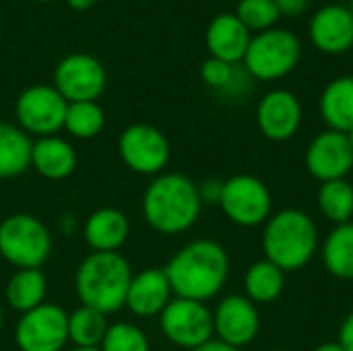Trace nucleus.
<instances>
[{"mask_svg": "<svg viewBox=\"0 0 353 351\" xmlns=\"http://www.w3.org/2000/svg\"><path fill=\"white\" fill-rule=\"evenodd\" d=\"M33 139L17 124L0 122V180L17 178L31 170Z\"/></svg>", "mask_w": 353, "mask_h": 351, "instance_id": "obj_23", "label": "nucleus"}, {"mask_svg": "<svg viewBox=\"0 0 353 351\" xmlns=\"http://www.w3.org/2000/svg\"><path fill=\"white\" fill-rule=\"evenodd\" d=\"M105 83V68L91 54H68L54 70V87L68 103L97 101Z\"/></svg>", "mask_w": 353, "mask_h": 351, "instance_id": "obj_12", "label": "nucleus"}, {"mask_svg": "<svg viewBox=\"0 0 353 351\" xmlns=\"http://www.w3.org/2000/svg\"><path fill=\"white\" fill-rule=\"evenodd\" d=\"M302 43L288 29H267L254 33L244 54V68L256 81H277L288 77L300 62Z\"/></svg>", "mask_w": 353, "mask_h": 351, "instance_id": "obj_6", "label": "nucleus"}, {"mask_svg": "<svg viewBox=\"0 0 353 351\" xmlns=\"http://www.w3.org/2000/svg\"><path fill=\"white\" fill-rule=\"evenodd\" d=\"M101 351H151L149 337L132 323L120 321L108 327V333L99 345Z\"/></svg>", "mask_w": 353, "mask_h": 351, "instance_id": "obj_30", "label": "nucleus"}, {"mask_svg": "<svg viewBox=\"0 0 353 351\" xmlns=\"http://www.w3.org/2000/svg\"><path fill=\"white\" fill-rule=\"evenodd\" d=\"M223 215L240 228H256L273 215V197L269 186L250 174H236L223 180L219 199Z\"/></svg>", "mask_w": 353, "mask_h": 351, "instance_id": "obj_7", "label": "nucleus"}, {"mask_svg": "<svg viewBox=\"0 0 353 351\" xmlns=\"http://www.w3.org/2000/svg\"><path fill=\"white\" fill-rule=\"evenodd\" d=\"M323 263L337 279H353V221L335 225L323 242Z\"/></svg>", "mask_w": 353, "mask_h": 351, "instance_id": "obj_25", "label": "nucleus"}, {"mask_svg": "<svg viewBox=\"0 0 353 351\" xmlns=\"http://www.w3.org/2000/svg\"><path fill=\"white\" fill-rule=\"evenodd\" d=\"M285 288V271H281L271 261L263 259L252 263L244 275V296L252 304H271L275 302Z\"/></svg>", "mask_w": 353, "mask_h": 351, "instance_id": "obj_24", "label": "nucleus"}, {"mask_svg": "<svg viewBox=\"0 0 353 351\" xmlns=\"http://www.w3.org/2000/svg\"><path fill=\"white\" fill-rule=\"evenodd\" d=\"M33 2H48V0H33Z\"/></svg>", "mask_w": 353, "mask_h": 351, "instance_id": "obj_42", "label": "nucleus"}, {"mask_svg": "<svg viewBox=\"0 0 353 351\" xmlns=\"http://www.w3.org/2000/svg\"><path fill=\"white\" fill-rule=\"evenodd\" d=\"M347 134V141H350V145H352V149H353V128L350 130V132H345Z\"/></svg>", "mask_w": 353, "mask_h": 351, "instance_id": "obj_40", "label": "nucleus"}, {"mask_svg": "<svg viewBox=\"0 0 353 351\" xmlns=\"http://www.w3.org/2000/svg\"><path fill=\"white\" fill-rule=\"evenodd\" d=\"M244 70V68H242ZM236 64H228L217 58H209L201 64V79L207 87L217 91H236L238 77L242 74Z\"/></svg>", "mask_w": 353, "mask_h": 351, "instance_id": "obj_31", "label": "nucleus"}, {"mask_svg": "<svg viewBox=\"0 0 353 351\" xmlns=\"http://www.w3.org/2000/svg\"><path fill=\"white\" fill-rule=\"evenodd\" d=\"M174 298L205 302L221 294L230 275L228 250L215 240H192L163 267Z\"/></svg>", "mask_w": 353, "mask_h": 351, "instance_id": "obj_1", "label": "nucleus"}, {"mask_svg": "<svg viewBox=\"0 0 353 351\" xmlns=\"http://www.w3.org/2000/svg\"><path fill=\"white\" fill-rule=\"evenodd\" d=\"M316 201L321 213L335 225L350 223L353 219V186L347 178L323 182Z\"/></svg>", "mask_w": 353, "mask_h": 351, "instance_id": "obj_27", "label": "nucleus"}, {"mask_svg": "<svg viewBox=\"0 0 353 351\" xmlns=\"http://www.w3.org/2000/svg\"><path fill=\"white\" fill-rule=\"evenodd\" d=\"M130 236L126 213L116 207L95 209L83 225V238L91 252H118Z\"/></svg>", "mask_w": 353, "mask_h": 351, "instance_id": "obj_19", "label": "nucleus"}, {"mask_svg": "<svg viewBox=\"0 0 353 351\" xmlns=\"http://www.w3.org/2000/svg\"><path fill=\"white\" fill-rule=\"evenodd\" d=\"M306 170L321 184L331 180H343L353 170V149L345 132L323 130L306 149Z\"/></svg>", "mask_w": 353, "mask_h": 351, "instance_id": "obj_14", "label": "nucleus"}, {"mask_svg": "<svg viewBox=\"0 0 353 351\" xmlns=\"http://www.w3.org/2000/svg\"><path fill=\"white\" fill-rule=\"evenodd\" d=\"M97 0H66V4L72 8V10H89Z\"/></svg>", "mask_w": 353, "mask_h": 351, "instance_id": "obj_36", "label": "nucleus"}, {"mask_svg": "<svg viewBox=\"0 0 353 351\" xmlns=\"http://www.w3.org/2000/svg\"><path fill=\"white\" fill-rule=\"evenodd\" d=\"M310 41L323 54H343L353 48V14L347 6L327 4L310 19Z\"/></svg>", "mask_w": 353, "mask_h": 351, "instance_id": "obj_16", "label": "nucleus"}, {"mask_svg": "<svg viewBox=\"0 0 353 351\" xmlns=\"http://www.w3.org/2000/svg\"><path fill=\"white\" fill-rule=\"evenodd\" d=\"M234 14L250 33L273 29L281 17L273 0H240Z\"/></svg>", "mask_w": 353, "mask_h": 351, "instance_id": "obj_29", "label": "nucleus"}, {"mask_svg": "<svg viewBox=\"0 0 353 351\" xmlns=\"http://www.w3.org/2000/svg\"><path fill=\"white\" fill-rule=\"evenodd\" d=\"M347 8L352 10V14H353V0H350V4H347Z\"/></svg>", "mask_w": 353, "mask_h": 351, "instance_id": "obj_41", "label": "nucleus"}, {"mask_svg": "<svg viewBox=\"0 0 353 351\" xmlns=\"http://www.w3.org/2000/svg\"><path fill=\"white\" fill-rule=\"evenodd\" d=\"M52 244L48 225L31 213H12L0 221V257L14 269H41Z\"/></svg>", "mask_w": 353, "mask_h": 351, "instance_id": "obj_5", "label": "nucleus"}, {"mask_svg": "<svg viewBox=\"0 0 353 351\" xmlns=\"http://www.w3.org/2000/svg\"><path fill=\"white\" fill-rule=\"evenodd\" d=\"M68 351H101L99 348H72V350Z\"/></svg>", "mask_w": 353, "mask_h": 351, "instance_id": "obj_38", "label": "nucleus"}, {"mask_svg": "<svg viewBox=\"0 0 353 351\" xmlns=\"http://www.w3.org/2000/svg\"><path fill=\"white\" fill-rule=\"evenodd\" d=\"M108 317L95 308L79 306L68 314V341L74 348H99L108 333Z\"/></svg>", "mask_w": 353, "mask_h": 351, "instance_id": "obj_26", "label": "nucleus"}, {"mask_svg": "<svg viewBox=\"0 0 353 351\" xmlns=\"http://www.w3.org/2000/svg\"><path fill=\"white\" fill-rule=\"evenodd\" d=\"M143 217L161 236H180L201 217L203 203L196 182L178 172L155 176L143 192Z\"/></svg>", "mask_w": 353, "mask_h": 351, "instance_id": "obj_2", "label": "nucleus"}, {"mask_svg": "<svg viewBox=\"0 0 353 351\" xmlns=\"http://www.w3.org/2000/svg\"><path fill=\"white\" fill-rule=\"evenodd\" d=\"M14 343L19 351H64L68 341V312L46 302L21 314L14 327Z\"/></svg>", "mask_w": 353, "mask_h": 351, "instance_id": "obj_11", "label": "nucleus"}, {"mask_svg": "<svg viewBox=\"0 0 353 351\" xmlns=\"http://www.w3.org/2000/svg\"><path fill=\"white\" fill-rule=\"evenodd\" d=\"M275 351H283V350H275Z\"/></svg>", "mask_w": 353, "mask_h": 351, "instance_id": "obj_43", "label": "nucleus"}, {"mask_svg": "<svg viewBox=\"0 0 353 351\" xmlns=\"http://www.w3.org/2000/svg\"><path fill=\"white\" fill-rule=\"evenodd\" d=\"M174 300L170 279L163 269H145L132 275L126 308L139 319L159 317L165 306Z\"/></svg>", "mask_w": 353, "mask_h": 351, "instance_id": "obj_17", "label": "nucleus"}, {"mask_svg": "<svg viewBox=\"0 0 353 351\" xmlns=\"http://www.w3.org/2000/svg\"><path fill=\"white\" fill-rule=\"evenodd\" d=\"M256 124L269 141H290L302 124L300 99L288 89H273L265 93L256 106Z\"/></svg>", "mask_w": 353, "mask_h": 351, "instance_id": "obj_15", "label": "nucleus"}, {"mask_svg": "<svg viewBox=\"0 0 353 351\" xmlns=\"http://www.w3.org/2000/svg\"><path fill=\"white\" fill-rule=\"evenodd\" d=\"M321 116L331 130L350 132L353 128V77L333 79L321 93Z\"/></svg>", "mask_w": 353, "mask_h": 351, "instance_id": "obj_21", "label": "nucleus"}, {"mask_svg": "<svg viewBox=\"0 0 353 351\" xmlns=\"http://www.w3.org/2000/svg\"><path fill=\"white\" fill-rule=\"evenodd\" d=\"M130 263L120 252H89L77 267L74 292L81 306L114 314L126 306L132 281Z\"/></svg>", "mask_w": 353, "mask_h": 351, "instance_id": "obj_3", "label": "nucleus"}, {"mask_svg": "<svg viewBox=\"0 0 353 351\" xmlns=\"http://www.w3.org/2000/svg\"><path fill=\"white\" fill-rule=\"evenodd\" d=\"M159 327L170 343L188 351L215 337L213 312L205 302L196 300L174 298L159 314Z\"/></svg>", "mask_w": 353, "mask_h": 351, "instance_id": "obj_10", "label": "nucleus"}, {"mask_svg": "<svg viewBox=\"0 0 353 351\" xmlns=\"http://www.w3.org/2000/svg\"><path fill=\"white\" fill-rule=\"evenodd\" d=\"M48 279L41 269H14L4 288L6 304L25 314L41 304H46Z\"/></svg>", "mask_w": 353, "mask_h": 351, "instance_id": "obj_22", "label": "nucleus"}, {"mask_svg": "<svg viewBox=\"0 0 353 351\" xmlns=\"http://www.w3.org/2000/svg\"><path fill=\"white\" fill-rule=\"evenodd\" d=\"M259 331H261L259 308L246 296L232 294L217 304L213 312L215 339L236 350H242L256 339Z\"/></svg>", "mask_w": 353, "mask_h": 351, "instance_id": "obj_13", "label": "nucleus"}, {"mask_svg": "<svg viewBox=\"0 0 353 351\" xmlns=\"http://www.w3.org/2000/svg\"><path fill=\"white\" fill-rule=\"evenodd\" d=\"M196 188H199V197H201L203 205H219L221 190H223V180L207 178L201 184H196Z\"/></svg>", "mask_w": 353, "mask_h": 351, "instance_id": "obj_32", "label": "nucleus"}, {"mask_svg": "<svg viewBox=\"0 0 353 351\" xmlns=\"http://www.w3.org/2000/svg\"><path fill=\"white\" fill-rule=\"evenodd\" d=\"M314 351H345L337 341H329V343H323L319 348H314Z\"/></svg>", "mask_w": 353, "mask_h": 351, "instance_id": "obj_37", "label": "nucleus"}, {"mask_svg": "<svg viewBox=\"0 0 353 351\" xmlns=\"http://www.w3.org/2000/svg\"><path fill=\"white\" fill-rule=\"evenodd\" d=\"M192 351H240L236 350V348H232V345H228V343H223V341H219V339H211V341H207V343H203V345H199L196 350Z\"/></svg>", "mask_w": 353, "mask_h": 351, "instance_id": "obj_35", "label": "nucleus"}, {"mask_svg": "<svg viewBox=\"0 0 353 351\" xmlns=\"http://www.w3.org/2000/svg\"><path fill=\"white\" fill-rule=\"evenodd\" d=\"M79 163L74 147L62 137H41L33 141L31 168L46 180H66Z\"/></svg>", "mask_w": 353, "mask_h": 351, "instance_id": "obj_20", "label": "nucleus"}, {"mask_svg": "<svg viewBox=\"0 0 353 351\" xmlns=\"http://www.w3.org/2000/svg\"><path fill=\"white\" fill-rule=\"evenodd\" d=\"M273 2L279 14H285V17H300L310 4V0H273Z\"/></svg>", "mask_w": 353, "mask_h": 351, "instance_id": "obj_33", "label": "nucleus"}, {"mask_svg": "<svg viewBox=\"0 0 353 351\" xmlns=\"http://www.w3.org/2000/svg\"><path fill=\"white\" fill-rule=\"evenodd\" d=\"M2 327H4V312H2V306H0V333H2Z\"/></svg>", "mask_w": 353, "mask_h": 351, "instance_id": "obj_39", "label": "nucleus"}, {"mask_svg": "<svg viewBox=\"0 0 353 351\" xmlns=\"http://www.w3.org/2000/svg\"><path fill=\"white\" fill-rule=\"evenodd\" d=\"M118 153L130 172L155 178L165 172L172 157V147L168 137L157 126L137 122L120 132Z\"/></svg>", "mask_w": 353, "mask_h": 351, "instance_id": "obj_8", "label": "nucleus"}, {"mask_svg": "<svg viewBox=\"0 0 353 351\" xmlns=\"http://www.w3.org/2000/svg\"><path fill=\"white\" fill-rule=\"evenodd\" d=\"M265 259L281 271L304 269L319 250V228L314 219L300 209L273 213L263 232Z\"/></svg>", "mask_w": 353, "mask_h": 351, "instance_id": "obj_4", "label": "nucleus"}, {"mask_svg": "<svg viewBox=\"0 0 353 351\" xmlns=\"http://www.w3.org/2000/svg\"><path fill=\"white\" fill-rule=\"evenodd\" d=\"M105 126V114L97 101H77L68 103L64 130L79 141H91L101 134Z\"/></svg>", "mask_w": 353, "mask_h": 351, "instance_id": "obj_28", "label": "nucleus"}, {"mask_svg": "<svg viewBox=\"0 0 353 351\" xmlns=\"http://www.w3.org/2000/svg\"><path fill=\"white\" fill-rule=\"evenodd\" d=\"M337 343L345 351H353V310L343 319L341 327H339V339Z\"/></svg>", "mask_w": 353, "mask_h": 351, "instance_id": "obj_34", "label": "nucleus"}, {"mask_svg": "<svg viewBox=\"0 0 353 351\" xmlns=\"http://www.w3.org/2000/svg\"><path fill=\"white\" fill-rule=\"evenodd\" d=\"M68 101L54 85H31L21 91L14 103L19 128L29 137H54L64 128Z\"/></svg>", "mask_w": 353, "mask_h": 351, "instance_id": "obj_9", "label": "nucleus"}, {"mask_svg": "<svg viewBox=\"0 0 353 351\" xmlns=\"http://www.w3.org/2000/svg\"><path fill=\"white\" fill-rule=\"evenodd\" d=\"M252 33L240 23V19L232 12L217 14L205 33V43L211 58L223 60L228 64H238L244 60Z\"/></svg>", "mask_w": 353, "mask_h": 351, "instance_id": "obj_18", "label": "nucleus"}]
</instances>
